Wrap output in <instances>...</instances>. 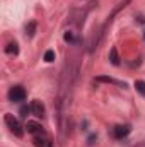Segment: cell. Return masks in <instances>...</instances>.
<instances>
[{
  "mask_svg": "<svg viewBox=\"0 0 145 147\" xmlns=\"http://www.w3.org/2000/svg\"><path fill=\"white\" fill-rule=\"evenodd\" d=\"M34 29H36V24H34V22H31V24L26 28V31H28L29 36H34Z\"/></svg>",
  "mask_w": 145,
  "mask_h": 147,
  "instance_id": "obj_11",
  "label": "cell"
},
{
  "mask_svg": "<svg viewBox=\"0 0 145 147\" xmlns=\"http://www.w3.org/2000/svg\"><path fill=\"white\" fill-rule=\"evenodd\" d=\"M9 99L12 103H21L26 99V91L21 87V86H14L10 91H9Z\"/></svg>",
  "mask_w": 145,
  "mask_h": 147,
  "instance_id": "obj_2",
  "label": "cell"
},
{
  "mask_svg": "<svg viewBox=\"0 0 145 147\" xmlns=\"http://www.w3.org/2000/svg\"><path fill=\"white\" fill-rule=\"evenodd\" d=\"M144 38H145V31H144Z\"/></svg>",
  "mask_w": 145,
  "mask_h": 147,
  "instance_id": "obj_14",
  "label": "cell"
},
{
  "mask_svg": "<svg viewBox=\"0 0 145 147\" xmlns=\"http://www.w3.org/2000/svg\"><path fill=\"white\" fill-rule=\"evenodd\" d=\"M65 41H73V36H72V33H65Z\"/></svg>",
  "mask_w": 145,
  "mask_h": 147,
  "instance_id": "obj_13",
  "label": "cell"
},
{
  "mask_svg": "<svg viewBox=\"0 0 145 147\" xmlns=\"http://www.w3.org/2000/svg\"><path fill=\"white\" fill-rule=\"evenodd\" d=\"M130 130H132L130 125H118V127H114V135H116V139H123L130 134Z\"/></svg>",
  "mask_w": 145,
  "mask_h": 147,
  "instance_id": "obj_4",
  "label": "cell"
},
{
  "mask_svg": "<svg viewBox=\"0 0 145 147\" xmlns=\"http://www.w3.org/2000/svg\"><path fill=\"white\" fill-rule=\"evenodd\" d=\"M26 130H28L29 134H39V132H41V125L36 123V121H28V123H26Z\"/></svg>",
  "mask_w": 145,
  "mask_h": 147,
  "instance_id": "obj_6",
  "label": "cell"
},
{
  "mask_svg": "<svg viewBox=\"0 0 145 147\" xmlns=\"http://www.w3.org/2000/svg\"><path fill=\"white\" fill-rule=\"evenodd\" d=\"M44 60H46V62H53V60H55V51H53V50H48V51L44 53Z\"/></svg>",
  "mask_w": 145,
  "mask_h": 147,
  "instance_id": "obj_10",
  "label": "cell"
},
{
  "mask_svg": "<svg viewBox=\"0 0 145 147\" xmlns=\"http://www.w3.org/2000/svg\"><path fill=\"white\" fill-rule=\"evenodd\" d=\"M5 51H7V53H10V55H17V53H19L17 43H9V45H7V48H5Z\"/></svg>",
  "mask_w": 145,
  "mask_h": 147,
  "instance_id": "obj_8",
  "label": "cell"
},
{
  "mask_svg": "<svg viewBox=\"0 0 145 147\" xmlns=\"http://www.w3.org/2000/svg\"><path fill=\"white\" fill-rule=\"evenodd\" d=\"M3 120H5V125L10 128V132H12L15 137H22V135H24V128H22V125L19 123V120L14 118V115L7 113V115L3 116Z\"/></svg>",
  "mask_w": 145,
  "mask_h": 147,
  "instance_id": "obj_1",
  "label": "cell"
},
{
  "mask_svg": "<svg viewBox=\"0 0 145 147\" xmlns=\"http://www.w3.org/2000/svg\"><path fill=\"white\" fill-rule=\"evenodd\" d=\"M31 111H33V115H34V116L41 118V116L44 115V105H43L39 99H34V101L31 103Z\"/></svg>",
  "mask_w": 145,
  "mask_h": 147,
  "instance_id": "obj_3",
  "label": "cell"
},
{
  "mask_svg": "<svg viewBox=\"0 0 145 147\" xmlns=\"http://www.w3.org/2000/svg\"><path fill=\"white\" fill-rule=\"evenodd\" d=\"M29 111H31V106H22V108H21V111H19V113H21V116H22V118H26Z\"/></svg>",
  "mask_w": 145,
  "mask_h": 147,
  "instance_id": "obj_12",
  "label": "cell"
},
{
  "mask_svg": "<svg viewBox=\"0 0 145 147\" xmlns=\"http://www.w3.org/2000/svg\"><path fill=\"white\" fill-rule=\"evenodd\" d=\"M135 89H137V92L145 96V80H135Z\"/></svg>",
  "mask_w": 145,
  "mask_h": 147,
  "instance_id": "obj_9",
  "label": "cell"
},
{
  "mask_svg": "<svg viewBox=\"0 0 145 147\" xmlns=\"http://www.w3.org/2000/svg\"><path fill=\"white\" fill-rule=\"evenodd\" d=\"M96 80H97V82H106V84H116V86L126 87V84H125V82H118L116 79H113V77H108V75H99V77H96Z\"/></svg>",
  "mask_w": 145,
  "mask_h": 147,
  "instance_id": "obj_5",
  "label": "cell"
},
{
  "mask_svg": "<svg viewBox=\"0 0 145 147\" xmlns=\"http://www.w3.org/2000/svg\"><path fill=\"white\" fill-rule=\"evenodd\" d=\"M109 62L113 65H119V57H118V50L116 48H111V51H109Z\"/></svg>",
  "mask_w": 145,
  "mask_h": 147,
  "instance_id": "obj_7",
  "label": "cell"
}]
</instances>
